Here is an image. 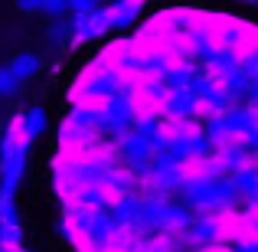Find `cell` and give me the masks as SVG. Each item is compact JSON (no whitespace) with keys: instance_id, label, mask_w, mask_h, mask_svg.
<instances>
[{"instance_id":"cell-3","label":"cell","mask_w":258,"mask_h":252,"mask_svg":"<svg viewBox=\"0 0 258 252\" xmlns=\"http://www.w3.org/2000/svg\"><path fill=\"white\" fill-rule=\"evenodd\" d=\"M69 23H72V43H95V39L111 33L108 7H98V10H92V13H82V17H72Z\"/></svg>"},{"instance_id":"cell-12","label":"cell","mask_w":258,"mask_h":252,"mask_svg":"<svg viewBox=\"0 0 258 252\" xmlns=\"http://www.w3.org/2000/svg\"><path fill=\"white\" fill-rule=\"evenodd\" d=\"M245 105H252V108H258V79H255V82H252V85L245 88Z\"/></svg>"},{"instance_id":"cell-2","label":"cell","mask_w":258,"mask_h":252,"mask_svg":"<svg viewBox=\"0 0 258 252\" xmlns=\"http://www.w3.org/2000/svg\"><path fill=\"white\" fill-rule=\"evenodd\" d=\"M118 151H121V161H124L127 167H147L157 158V138L138 134L131 128V134H124V138L118 141Z\"/></svg>"},{"instance_id":"cell-4","label":"cell","mask_w":258,"mask_h":252,"mask_svg":"<svg viewBox=\"0 0 258 252\" xmlns=\"http://www.w3.org/2000/svg\"><path fill=\"white\" fill-rule=\"evenodd\" d=\"M144 4L147 0H114L108 7V23L111 30H127V26L138 23V17L144 13Z\"/></svg>"},{"instance_id":"cell-1","label":"cell","mask_w":258,"mask_h":252,"mask_svg":"<svg viewBox=\"0 0 258 252\" xmlns=\"http://www.w3.org/2000/svg\"><path fill=\"white\" fill-rule=\"evenodd\" d=\"M183 242L193 249H209V246H219L222 242V216H209V213H200V216H189L186 229H183Z\"/></svg>"},{"instance_id":"cell-11","label":"cell","mask_w":258,"mask_h":252,"mask_svg":"<svg viewBox=\"0 0 258 252\" xmlns=\"http://www.w3.org/2000/svg\"><path fill=\"white\" fill-rule=\"evenodd\" d=\"M20 13H43V0H13Z\"/></svg>"},{"instance_id":"cell-13","label":"cell","mask_w":258,"mask_h":252,"mask_svg":"<svg viewBox=\"0 0 258 252\" xmlns=\"http://www.w3.org/2000/svg\"><path fill=\"white\" fill-rule=\"evenodd\" d=\"M232 252H258V239H239Z\"/></svg>"},{"instance_id":"cell-5","label":"cell","mask_w":258,"mask_h":252,"mask_svg":"<svg viewBox=\"0 0 258 252\" xmlns=\"http://www.w3.org/2000/svg\"><path fill=\"white\" fill-rule=\"evenodd\" d=\"M20 118H23V131H26V138H30V141H36L39 134L46 131V125H49V115H46V108H39V105L26 108Z\"/></svg>"},{"instance_id":"cell-6","label":"cell","mask_w":258,"mask_h":252,"mask_svg":"<svg viewBox=\"0 0 258 252\" xmlns=\"http://www.w3.org/2000/svg\"><path fill=\"white\" fill-rule=\"evenodd\" d=\"M10 69H13V76H17L20 82H30V79L39 72V56L36 53H17V56L10 59Z\"/></svg>"},{"instance_id":"cell-9","label":"cell","mask_w":258,"mask_h":252,"mask_svg":"<svg viewBox=\"0 0 258 252\" xmlns=\"http://www.w3.org/2000/svg\"><path fill=\"white\" fill-rule=\"evenodd\" d=\"M43 13L49 20H62L69 13V0H43Z\"/></svg>"},{"instance_id":"cell-15","label":"cell","mask_w":258,"mask_h":252,"mask_svg":"<svg viewBox=\"0 0 258 252\" xmlns=\"http://www.w3.org/2000/svg\"><path fill=\"white\" fill-rule=\"evenodd\" d=\"M20 252H30V249H20Z\"/></svg>"},{"instance_id":"cell-8","label":"cell","mask_w":258,"mask_h":252,"mask_svg":"<svg viewBox=\"0 0 258 252\" xmlns=\"http://www.w3.org/2000/svg\"><path fill=\"white\" fill-rule=\"evenodd\" d=\"M66 39H72V23H69V20H52V23H49V43H66Z\"/></svg>"},{"instance_id":"cell-14","label":"cell","mask_w":258,"mask_h":252,"mask_svg":"<svg viewBox=\"0 0 258 252\" xmlns=\"http://www.w3.org/2000/svg\"><path fill=\"white\" fill-rule=\"evenodd\" d=\"M0 141H4V128H0Z\"/></svg>"},{"instance_id":"cell-7","label":"cell","mask_w":258,"mask_h":252,"mask_svg":"<svg viewBox=\"0 0 258 252\" xmlns=\"http://www.w3.org/2000/svg\"><path fill=\"white\" fill-rule=\"evenodd\" d=\"M20 92V79L13 76L10 63H0V98H13Z\"/></svg>"},{"instance_id":"cell-10","label":"cell","mask_w":258,"mask_h":252,"mask_svg":"<svg viewBox=\"0 0 258 252\" xmlns=\"http://www.w3.org/2000/svg\"><path fill=\"white\" fill-rule=\"evenodd\" d=\"M98 0H69V13L72 17H82V13H92V10H98Z\"/></svg>"}]
</instances>
